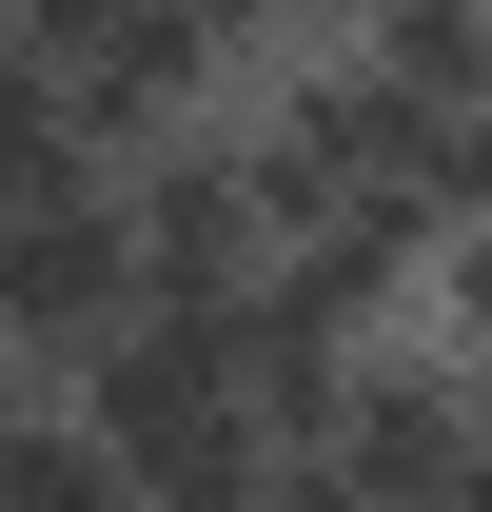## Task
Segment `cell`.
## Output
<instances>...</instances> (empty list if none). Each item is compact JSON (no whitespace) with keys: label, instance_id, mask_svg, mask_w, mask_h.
<instances>
[{"label":"cell","instance_id":"obj_6","mask_svg":"<svg viewBox=\"0 0 492 512\" xmlns=\"http://www.w3.org/2000/svg\"><path fill=\"white\" fill-rule=\"evenodd\" d=\"M414 178H433V217H492V99H453V119H433Z\"/></svg>","mask_w":492,"mask_h":512},{"label":"cell","instance_id":"obj_1","mask_svg":"<svg viewBox=\"0 0 492 512\" xmlns=\"http://www.w3.org/2000/svg\"><path fill=\"white\" fill-rule=\"evenodd\" d=\"M79 414H99V434L138 453V493H158V473H217V453H276L256 434V355H237V296H138L119 335H99V355H79Z\"/></svg>","mask_w":492,"mask_h":512},{"label":"cell","instance_id":"obj_7","mask_svg":"<svg viewBox=\"0 0 492 512\" xmlns=\"http://www.w3.org/2000/svg\"><path fill=\"white\" fill-rule=\"evenodd\" d=\"M119 20H138V0H0V40H40V60H60V79L99 60V40H119Z\"/></svg>","mask_w":492,"mask_h":512},{"label":"cell","instance_id":"obj_3","mask_svg":"<svg viewBox=\"0 0 492 512\" xmlns=\"http://www.w3.org/2000/svg\"><path fill=\"white\" fill-rule=\"evenodd\" d=\"M138 197V256H158V296H256V256L296 237V197H276V158H256V119L217 99V119H178L158 158H119Z\"/></svg>","mask_w":492,"mask_h":512},{"label":"cell","instance_id":"obj_5","mask_svg":"<svg viewBox=\"0 0 492 512\" xmlns=\"http://www.w3.org/2000/svg\"><path fill=\"white\" fill-rule=\"evenodd\" d=\"M40 178H79V79L40 40H0V197H40Z\"/></svg>","mask_w":492,"mask_h":512},{"label":"cell","instance_id":"obj_8","mask_svg":"<svg viewBox=\"0 0 492 512\" xmlns=\"http://www.w3.org/2000/svg\"><path fill=\"white\" fill-rule=\"evenodd\" d=\"M178 20H217L237 60H256V40H296V0H178Z\"/></svg>","mask_w":492,"mask_h":512},{"label":"cell","instance_id":"obj_4","mask_svg":"<svg viewBox=\"0 0 492 512\" xmlns=\"http://www.w3.org/2000/svg\"><path fill=\"white\" fill-rule=\"evenodd\" d=\"M0 512H158V493H138V453L99 434L79 394H20V414H0Z\"/></svg>","mask_w":492,"mask_h":512},{"label":"cell","instance_id":"obj_2","mask_svg":"<svg viewBox=\"0 0 492 512\" xmlns=\"http://www.w3.org/2000/svg\"><path fill=\"white\" fill-rule=\"evenodd\" d=\"M138 296H158V256H138V197L99 178V158H79V178H40V197H0V355H20L40 394H60Z\"/></svg>","mask_w":492,"mask_h":512}]
</instances>
